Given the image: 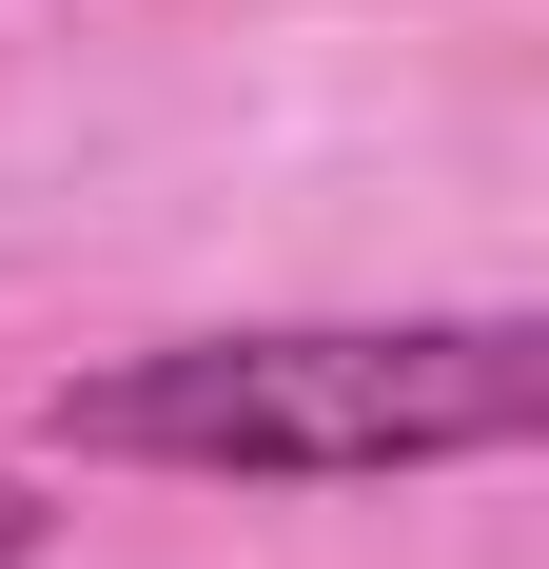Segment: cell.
Here are the masks:
<instances>
[{"label": "cell", "mask_w": 549, "mask_h": 569, "mask_svg": "<svg viewBox=\"0 0 549 569\" xmlns=\"http://www.w3.org/2000/svg\"><path fill=\"white\" fill-rule=\"evenodd\" d=\"M549 432V315H256L158 335L59 393V452L217 471V491H353V471H471Z\"/></svg>", "instance_id": "6da1fadb"}, {"label": "cell", "mask_w": 549, "mask_h": 569, "mask_svg": "<svg viewBox=\"0 0 549 569\" xmlns=\"http://www.w3.org/2000/svg\"><path fill=\"white\" fill-rule=\"evenodd\" d=\"M40 530H59V511H40V491H0V569H20V550H40Z\"/></svg>", "instance_id": "7a4b0ae2"}]
</instances>
